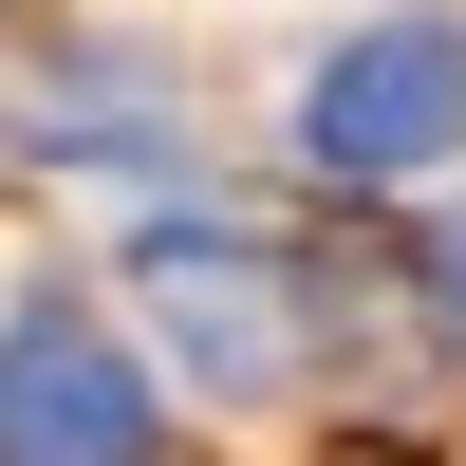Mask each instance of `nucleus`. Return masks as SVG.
<instances>
[{
  "label": "nucleus",
  "instance_id": "f257e3e1",
  "mask_svg": "<svg viewBox=\"0 0 466 466\" xmlns=\"http://www.w3.org/2000/svg\"><path fill=\"white\" fill-rule=\"evenodd\" d=\"M149 299H168L187 373H206L224 410H261V392L318 373V280H299L280 243H243V224H168V243H149Z\"/></svg>",
  "mask_w": 466,
  "mask_h": 466
},
{
  "label": "nucleus",
  "instance_id": "f03ea898",
  "mask_svg": "<svg viewBox=\"0 0 466 466\" xmlns=\"http://www.w3.org/2000/svg\"><path fill=\"white\" fill-rule=\"evenodd\" d=\"M0 466H168V410H149V373H131L112 318L37 299L0 336Z\"/></svg>",
  "mask_w": 466,
  "mask_h": 466
},
{
  "label": "nucleus",
  "instance_id": "7ed1b4c3",
  "mask_svg": "<svg viewBox=\"0 0 466 466\" xmlns=\"http://www.w3.org/2000/svg\"><path fill=\"white\" fill-rule=\"evenodd\" d=\"M299 131H318L336 187H410V168H448V149H466V19H373L355 56H318Z\"/></svg>",
  "mask_w": 466,
  "mask_h": 466
},
{
  "label": "nucleus",
  "instance_id": "20e7f679",
  "mask_svg": "<svg viewBox=\"0 0 466 466\" xmlns=\"http://www.w3.org/2000/svg\"><path fill=\"white\" fill-rule=\"evenodd\" d=\"M430 280H448V336H466V206L430 224Z\"/></svg>",
  "mask_w": 466,
  "mask_h": 466
}]
</instances>
